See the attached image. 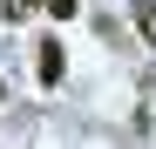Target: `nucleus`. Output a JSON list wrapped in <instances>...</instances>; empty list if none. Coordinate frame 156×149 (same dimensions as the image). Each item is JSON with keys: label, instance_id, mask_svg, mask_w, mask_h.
<instances>
[{"label": "nucleus", "instance_id": "2", "mask_svg": "<svg viewBox=\"0 0 156 149\" xmlns=\"http://www.w3.org/2000/svg\"><path fill=\"white\" fill-rule=\"evenodd\" d=\"M129 14H136V34L156 41V0H129Z\"/></svg>", "mask_w": 156, "mask_h": 149}, {"label": "nucleus", "instance_id": "1", "mask_svg": "<svg viewBox=\"0 0 156 149\" xmlns=\"http://www.w3.org/2000/svg\"><path fill=\"white\" fill-rule=\"evenodd\" d=\"M34 61H41V81H61V68H68V54H61V41H55V34L41 41V54H34Z\"/></svg>", "mask_w": 156, "mask_h": 149}, {"label": "nucleus", "instance_id": "4", "mask_svg": "<svg viewBox=\"0 0 156 149\" xmlns=\"http://www.w3.org/2000/svg\"><path fill=\"white\" fill-rule=\"evenodd\" d=\"M41 7L55 14V20H68V14H75V0H41Z\"/></svg>", "mask_w": 156, "mask_h": 149}, {"label": "nucleus", "instance_id": "3", "mask_svg": "<svg viewBox=\"0 0 156 149\" xmlns=\"http://www.w3.org/2000/svg\"><path fill=\"white\" fill-rule=\"evenodd\" d=\"M34 7H41V0H0V20H27Z\"/></svg>", "mask_w": 156, "mask_h": 149}]
</instances>
